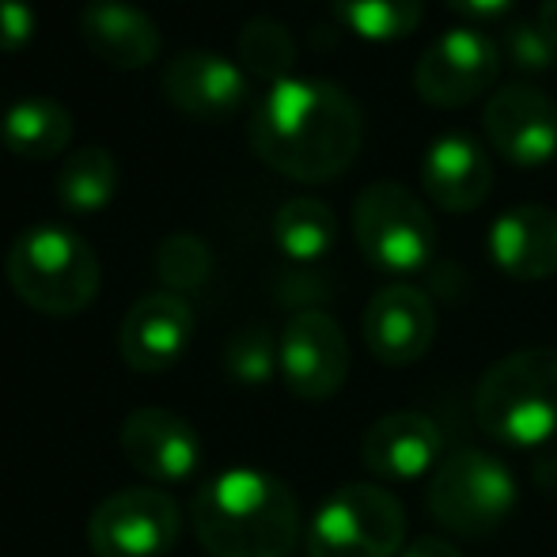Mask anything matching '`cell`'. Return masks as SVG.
<instances>
[{
    "label": "cell",
    "instance_id": "cell-8",
    "mask_svg": "<svg viewBox=\"0 0 557 557\" xmlns=\"http://www.w3.org/2000/svg\"><path fill=\"white\" fill-rule=\"evenodd\" d=\"M183 535V508L160 485H129L99 500L88 520L96 557H163Z\"/></svg>",
    "mask_w": 557,
    "mask_h": 557
},
{
    "label": "cell",
    "instance_id": "cell-27",
    "mask_svg": "<svg viewBox=\"0 0 557 557\" xmlns=\"http://www.w3.org/2000/svg\"><path fill=\"white\" fill-rule=\"evenodd\" d=\"M500 53H508V61L523 73H546L557 61V46L539 20H508L500 30Z\"/></svg>",
    "mask_w": 557,
    "mask_h": 557
},
{
    "label": "cell",
    "instance_id": "cell-4",
    "mask_svg": "<svg viewBox=\"0 0 557 557\" xmlns=\"http://www.w3.org/2000/svg\"><path fill=\"white\" fill-rule=\"evenodd\" d=\"M99 258L81 232L65 224H35L8 250V285L38 315H81L99 296Z\"/></svg>",
    "mask_w": 557,
    "mask_h": 557
},
{
    "label": "cell",
    "instance_id": "cell-26",
    "mask_svg": "<svg viewBox=\"0 0 557 557\" xmlns=\"http://www.w3.org/2000/svg\"><path fill=\"white\" fill-rule=\"evenodd\" d=\"M224 368L239 383H265L277 368V342L265 326H247L227 342Z\"/></svg>",
    "mask_w": 557,
    "mask_h": 557
},
{
    "label": "cell",
    "instance_id": "cell-32",
    "mask_svg": "<svg viewBox=\"0 0 557 557\" xmlns=\"http://www.w3.org/2000/svg\"><path fill=\"white\" fill-rule=\"evenodd\" d=\"M539 27L550 35V42L557 46V0H543L539 4Z\"/></svg>",
    "mask_w": 557,
    "mask_h": 557
},
{
    "label": "cell",
    "instance_id": "cell-5",
    "mask_svg": "<svg viewBox=\"0 0 557 557\" xmlns=\"http://www.w3.org/2000/svg\"><path fill=\"white\" fill-rule=\"evenodd\" d=\"M516 478L497 455L462 447V451L441 459L429 478L425 508L447 535L459 539H490L516 512Z\"/></svg>",
    "mask_w": 557,
    "mask_h": 557
},
{
    "label": "cell",
    "instance_id": "cell-24",
    "mask_svg": "<svg viewBox=\"0 0 557 557\" xmlns=\"http://www.w3.org/2000/svg\"><path fill=\"white\" fill-rule=\"evenodd\" d=\"M334 15L368 42H398L418 30L425 0H334Z\"/></svg>",
    "mask_w": 557,
    "mask_h": 557
},
{
    "label": "cell",
    "instance_id": "cell-25",
    "mask_svg": "<svg viewBox=\"0 0 557 557\" xmlns=\"http://www.w3.org/2000/svg\"><path fill=\"white\" fill-rule=\"evenodd\" d=\"M156 273L168 285V293H194L209 281L213 273V250L201 235L194 232H175L160 243L156 250Z\"/></svg>",
    "mask_w": 557,
    "mask_h": 557
},
{
    "label": "cell",
    "instance_id": "cell-20",
    "mask_svg": "<svg viewBox=\"0 0 557 557\" xmlns=\"http://www.w3.org/2000/svg\"><path fill=\"white\" fill-rule=\"evenodd\" d=\"M0 145L23 160H53L73 145V114L50 96L20 99L0 117Z\"/></svg>",
    "mask_w": 557,
    "mask_h": 557
},
{
    "label": "cell",
    "instance_id": "cell-21",
    "mask_svg": "<svg viewBox=\"0 0 557 557\" xmlns=\"http://www.w3.org/2000/svg\"><path fill=\"white\" fill-rule=\"evenodd\" d=\"M117 194V160L103 145H81L69 152L61 163L58 178H53V198L65 213L88 216L103 213Z\"/></svg>",
    "mask_w": 557,
    "mask_h": 557
},
{
    "label": "cell",
    "instance_id": "cell-14",
    "mask_svg": "<svg viewBox=\"0 0 557 557\" xmlns=\"http://www.w3.org/2000/svg\"><path fill=\"white\" fill-rule=\"evenodd\" d=\"M163 96L175 111L198 122H224L247 103L250 84L235 61L216 50H183L163 65Z\"/></svg>",
    "mask_w": 557,
    "mask_h": 557
},
{
    "label": "cell",
    "instance_id": "cell-6",
    "mask_svg": "<svg viewBox=\"0 0 557 557\" xmlns=\"http://www.w3.org/2000/svg\"><path fill=\"white\" fill-rule=\"evenodd\" d=\"M403 543V500L375 482H349L334 490L304 531L308 557H398L406 550Z\"/></svg>",
    "mask_w": 557,
    "mask_h": 557
},
{
    "label": "cell",
    "instance_id": "cell-22",
    "mask_svg": "<svg viewBox=\"0 0 557 557\" xmlns=\"http://www.w3.org/2000/svg\"><path fill=\"white\" fill-rule=\"evenodd\" d=\"M273 239L293 262H319L337 239V216L319 198H288L273 216Z\"/></svg>",
    "mask_w": 557,
    "mask_h": 557
},
{
    "label": "cell",
    "instance_id": "cell-18",
    "mask_svg": "<svg viewBox=\"0 0 557 557\" xmlns=\"http://www.w3.org/2000/svg\"><path fill=\"white\" fill-rule=\"evenodd\" d=\"M490 258L512 281H546L557 273V209L523 201L490 224Z\"/></svg>",
    "mask_w": 557,
    "mask_h": 557
},
{
    "label": "cell",
    "instance_id": "cell-30",
    "mask_svg": "<svg viewBox=\"0 0 557 557\" xmlns=\"http://www.w3.org/2000/svg\"><path fill=\"white\" fill-rule=\"evenodd\" d=\"M398 557H462L459 546L451 543V539H441V535H421L413 539L410 546H406Z\"/></svg>",
    "mask_w": 557,
    "mask_h": 557
},
{
    "label": "cell",
    "instance_id": "cell-2",
    "mask_svg": "<svg viewBox=\"0 0 557 557\" xmlns=\"http://www.w3.org/2000/svg\"><path fill=\"white\" fill-rule=\"evenodd\" d=\"M190 523L209 557H293L300 546V500L277 474L221 470L198 490Z\"/></svg>",
    "mask_w": 557,
    "mask_h": 557
},
{
    "label": "cell",
    "instance_id": "cell-28",
    "mask_svg": "<svg viewBox=\"0 0 557 557\" xmlns=\"http://www.w3.org/2000/svg\"><path fill=\"white\" fill-rule=\"evenodd\" d=\"M35 8L30 0H0V53H20L35 38Z\"/></svg>",
    "mask_w": 557,
    "mask_h": 557
},
{
    "label": "cell",
    "instance_id": "cell-10",
    "mask_svg": "<svg viewBox=\"0 0 557 557\" xmlns=\"http://www.w3.org/2000/svg\"><path fill=\"white\" fill-rule=\"evenodd\" d=\"M277 368L285 387L304 403L334 398L349 375V342L337 319L319 308L296 311L281 331Z\"/></svg>",
    "mask_w": 557,
    "mask_h": 557
},
{
    "label": "cell",
    "instance_id": "cell-13",
    "mask_svg": "<svg viewBox=\"0 0 557 557\" xmlns=\"http://www.w3.org/2000/svg\"><path fill=\"white\" fill-rule=\"evenodd\" d=\"M364 345L380 364H418L436 342V308L418 285H383L364 308Z\"/></svg>",
    "mask_w": 557,
    "mask_h": 557
},
{
    "label": "cell",
    "instance_id": "cell-7",
    "mask_svg": "<svg viewBox=\"0 0 557 557\" xmlns=\"http://www.w3.org/2000/svg\"><path fill=\"white\" fill-rule=\"evenodd\" d=\"M352 239L375 270L403 277L433 262L436 224L410 186L380 178L352 201Z\"/></svg>",
    "mask_w": 557,
    "mask_h": 557
},
{
    "label": "cell",
    "instance_id": "cell-15",
    "mask_svg": "<svg viewBox=\"0 0 557 557\" xmlns=\"http://www.w3.org/2000/svg\"><path fill=\"white\" fill-rule=\"evenodd\" d=\"M122 455L137 474L171 485L198 474L206 447L190 421L178 418L175 410L145 406L122 421Z\"/></svg>",
    "mask_w": 557,
    "mask_h": 557
},
{
    "label": "cell",
    "instance_id": "cell-19",
    "mask_svg": "<svg viewBox=\"0 0 557 557\" xmlns=\"http://www.w3.org/2000/svg\"><path fill=\"white\" fill-rule=\"evenodd\" d=\"M81 38L103 65L133 73L160 58V27L129 0H88L81 8Z\"/></svg>",
    "mask_w": 557,
    "mask_h": 557
},
{
    "label": "cell",
    "instance_id": "cell-9",
    "mask_svg": "<svg viewBox=\"0 0 557 557\" xmlns=\"http://www.w3.org/2000/svg\"><path fill=\"white\" fill-rule=\"evenodd\" d=\"M500 73V42L478 27H451L418 58L413 88L429 107H462L493 88Z\"/></svg>",
    "mask_w": 557,
    "mask_h": 557
},
{
    "label": "cell",
    "instance_id": "cell-23",
    "mask_svg": "<svg viewBox=\"0 0 557 557\" xmlns=\"http://www.w3.org/2000/svg\"><path fill=\"white\" fill-rule=\"evenodd\" d=\"M235 58H239L243 73L273 88V84L293 76L296 38H293V30L281 20H273V15H255V20L243 23L239 35H235Z\"/></svg>",
    "mask_w": 557,
    "mask_h": 557
},
{
    "label": "cell",
    "instance_id": "cell-12",
    "mask_svg": "<svg viewBox=\"0 0 557 557\" xmlns=\"http://www.w3.org/2000/svg\"><path fill=\"white\" fill-rule=\"evenodd\" d=\"M194 308L178 293H148L125 311L117 331V352L140 375H160L183 360L194 342Z\"/></svg>",
    "mask_w": 557,
    "mask_h": 557
},
{
    "label": "cell",
    "instance_id": "cell-3",
    "mask_svg": "<svg viewBox=\"0 0 557 557\" xmlns=\"http://www.w3.org/2000/svg\"><path fill=\"white\" fill-rule=\"evenodd\" d=\"M474 421L508 447H546L557 433V349L528 345L485 368L474 391Z\"/></svg>",
    "mask_w": 557,
    "mask_h": 557
},
{
    "label": "cell",
    "instance_id": "cell-31",
    "mask_svg": "<svg viewBox=\"0 0 557 557\" xmlns=\"http://www.w3.org/2000/svg\"><path fill=\"white\" fill-rule=\"evenodd\" d=\"M531 478H535L539 490L557 497V447H546V451L539 455L535 467H531Z\"/></svg>",
    "mask_w": 557,
    "mask_h": 557
},
{
    "label": "cell",
    "instance_id": "cell-29",
    "mask_svg": "<svg viewBox=\"0 0 557 557\" xmlns=\"http://www.w3.org/2000/svg\"><path fill=\"white\" fill-rule=\"evenodd\" d=\"M451 12H459L462 20H497V15H505L508 8H512V0H444Z\"/></svg>",
    "mask_w": 557,
    "mask_h": 557
},
{
    "label": "cell",
    "instance_id": "cell-11",
    "mask_svg": "<svg viewBox=\"0 0 557 557\" xmlns=\"http://www.w3.org/2000/svg\"><path fill=\"white\" fill-rule=\"evenodd\" d=\"M482 129L516 168H543L557 156V103L535 84H500L482 111Z\"/></svg>",
    "mask_w": 557,
    "mask_h": 557
},
{
    "label": "cell",
    "instance_id": "cell-17",
    "mask_svg": "<svg viewBox=\"0 0 557 557\" xmlns=\"http://www.w3.org/2000/svg\"><path fill=\"white\" fill-rule=\"evenodd\" d=\"M421 183L425 194L447 213H470L493 190V160L474 133H441L429 140L421 156Z\"/></svg>",
    "mask_w": 557,
    "mask_h": 557
},
{
    "label": "cell",
    "instance_id": "cell-16",
    "mask_svg": "<svg viewBox=\"0 0 557 557\" xmlns=\"http://www.w3.org/2000/svg\"><path fill=\"white\" fill-rule=\"evenodd\" d=\"M444 436L433 418L398 410L372 421L360 441V462L383 482H418L441 467Z\"/></svg>",
    "mask_w": 557,
    "mask_h": 557
},
{
    "label": "cell",
    "instance_id": "cell-1",
    "mask_svg": "<svg viewBox=\"0 0 557 557\" xmlns=\"http://www.w3.org/2000/svg\"><path fill=\"white\" fill-rule=\"evenodd\" d=\"M364 145V114L334 81L288 76L273 84L250 114V148L277 175L331 183L345 175Z\"/></svg>",
    "mask_w": 557,
    "mask_h": 557
}]
</instances>
